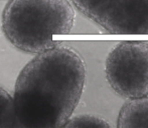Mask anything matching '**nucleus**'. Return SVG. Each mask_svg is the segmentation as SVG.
<instances>
[{"label":"nucleus","mask_w":148,"mask_h":128,"mask_svg":"<svg viewBox=\"0 0 148 128\" xmlns=\"http://www.w3.org/2000/svg\"><path fill=\"white\" fill-rule=\"evenodd\" d=\"M86 66L75 49L59 44L45 50L22 68L14 86L18 127H64L84 91Z\"/></svg>","instance_id":"nucleus-1"},{"label":"nucleus","mask_w":148,"mask_h":128,"mask_svg":"<svg viewBox=\"0 0 148 128\" xmlns=\"http://www.w3.org/2000/svg\"><path fill=\"white\" fill-rule=\"evenodd\" d=\"M75 10L69 0H9L2 12L1 28L15 48L40 53L58 45L55 36L70 33Z\"/></svg>","instance_id":"nucleus-2"},{"label":"nucleus","mask_w":148,"mask_h":128,"mask_svg":"<svg viewBox=\"0 0 148 128\" xmlns=\"http://www.w3.org/2000/svg\"><path fill=\"white\" fill-rule=\"evenodd\" d=\"M111 88L127 99L148 95V42L124 41L110 51L105 64Z\"/></svg>","instance_id":"nucleus-3"},{"label":"nucleus","mask_w":148,"mask_h":128,"mask_svg":"<svg viewBox=\"0 0 148 128\" xmlns=\"http://www.w3.org/2000/svg\"><path fill=\"white\" fill-rule=\"evenodd\" d=\"M84 15L114 34H148V0H72Z\"/></svg>","instance_id":"nucleus-4"},{"label":"nucleus","mask_w":148,"mask_h":128,"mask_svg":"<svg viewBox=\"0 0 148 128\" xmlns=\"http://www.w3.org/2000/svg\"><path fill=\"white\" fill-rule=\"evenodd\" d=\"M118 127H148V95L128 99L119 111Z\"/></svg>","instance_id":"nucleus-5"},{"label":"nucleus","mask_w":148,"mask_h":128,"mask_svg":"<svg viewBox=\"0 0 148 128\" xmlns=\"http://www.w3.org/2000/svg\"><path fill=\"white\" fill-rule=\"evenodd\" d=\"M18 127L14 113L12 96L0 87V128Z\"/></svg>","instance_id":"nucleus-6"},{"label":"nucleus","mask_w":148,"mask_h":128,"mask_svg":"<svg viewBox=\"0 0 148 128\" xmlns=\"http://www.w3.org/2000/svg\"><path fill=\"white\" fill-rule=\"evenodd\" d=\"M64 127L80 128V127H111V124L104 118L92 114H79L71 116Z\"/></svg>","instance_id":"nucleus-7"}]
</instances>
